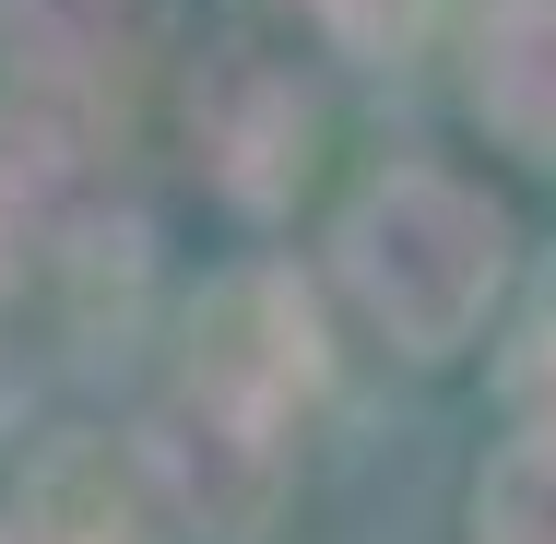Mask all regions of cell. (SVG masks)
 I'll return each instance as SVG.
<instances>
[{
    "mask_svg": "<svg viewBox=\"0 0 556 544\" xmlns=\"http://www.w3.org/2000/svg\"><path fill=\"white\" fill-rule=\"evenodd\" d=\"M343 273L415 355H450L497 296V214L462 202L450 178H379L343 225Z\"/></svg>",
    "mask_w": 556,
    "mask_h": 544,
    "instance_id": "6da1fadb",
    "label": "cell"
},
{
    "mask_svg": "<svg viewBox=\"0 0 556 544\" xmlns=\"http://www.w3.org/2000/svg\"><path fill=\"white\" fill-rule=\"evenodd\" d=\"M308 379H320V343H308V308H296L285 284H225L214 308H202V367H190L202 403L273 427Z\"/></svg>",
    "mask_w": 556,
    "mask_h": 544,
    "instance_id": "7a4b0ae2",
    "label": "cell"
},
{
    "mask_svg": "<svg viewBox=\"0 0 556 544\" xmlns=\"http://www.w3.org/2000/svg\"><path fill=\"white\" fill-rule=\"evenodd\" d=\"M190 130H202V154H214L249 202H273V190L308 166V107H296V84H285L273 60H249V48H225L214 72H202Z\"/></svg>",
    "mask_w": 556,
    "mask_h": 544,
    "instance_id": "3957f363",
    "label": "cell"
},
{
    "mask_svg": "<svg viewBox=\"0 0 556 544\" xmlns=\"http://www.w3.org/2000/svg\"><path fill=\"white\" fill-rule=\"evenodd\" d=\"M473 107L521 154L556 166V0H485V24H473Z\"/></svg>",
    "mask_w": 556,
    "mask_h": 544,
    "instance_id": "277c9868",
    "label": "cell"
},
{
    "mask_svg": "<svg viewBox=\"0 0 556 544\" xmlns=\"http://www.w3.org/2000/svg\"><path fill=\"white\" fill-rule=\"evenodd\" d=\"M0 36L48 96H84L142 48V0H0Z\"/></svg>",
    "mask_w": 556,
    "mask_h": 544,
    "instance_id": "5b68a950",
    "label": "cell"
},
{
    "mask_svg": "<svg viewBox=\"0 0 556 544\" xmlns=\"http://www.w3.org/2000/svg\"><path fill=\"white\" fill-rule=\"evenodd\" d=\"M485 544H556V438H521L485 473Z\"/></svg>",
    "mask_w": 556,
    "mask_h": 544,
    "instance_id": "8992f818",
    "label": "cell"
},
{
    "mask_svg": "<svg viewBox=\"0 0 556 544\" xmlns=\"http://www.w3.org/2000/svg\"><path fill=\"white\" fill-rule=\"evenodd\" d=\"M296 12H308L332 48H379V36H403V24H415V0H296Z\"/></svg>",
    "mask_w": 556,
    "mask_h": 544,
    "instance_id": "52a82bcc",
    "label": "cell"
},
{
    "mask_svg": "<svg viewBox=\"0 0 556 544\" xmlns=\"http://www.w3.org/2000/svg\"><path fill=\"white\" fill-rule=\"evenodd\" d=\"M0 544H36V533H0Z\"/></svg>",
    "mask_w": 556,
    "mask_h": 544,
    "instance_id": "ba28073f",
    "label": "cell"
}]
</instances>
